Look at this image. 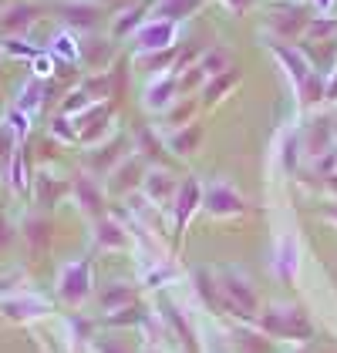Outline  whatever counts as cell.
Returning a JSON list of instances; mask_svg holds the SVG:
<instances>
[{
    "mask_svg": "<svg viewBox=\"0 0 337 353\" xmlns=\"http://www.w3.org/2000/svg\"><path fill=\"white\" fill-rule=\"evenodd\" d=\"M7 148H10V135H7V132H0V159L7 155Z\"/></svg>",
    "mask_w": 337,
    "mask_h": 353,
    "instance_id": "obj_11",
    "label": "cell"
},
{
    "mask_svg": "<svg viewBox=\"0 0 337 353\" xmlns=\"http://www.w3.org/2000/svg\"><path fill=\"white\" fill-rule=\"evenodd\" d=\"M10 125H14V132L24 135V114H10Z\"/></svg>",
    "mask_w": 337,
    "mask_h": 353,
    "instance_id": "obj_10",
    "label": "cell"
},
{
    "mask_svg": "<svg viewBox=\"0 0 337 353\" xmlns=\"http://www.w3.org/2000/svg\"><path fill=\"white\" fill-rule=\"evenodd\" d=\"M64 14H68V21H75V24H91V10H88V7H64Z\"/></svg>",
    "mask_w": 337,
    "mask_h": 353,
    "instance_id": "obj_5",
    "label": "cell"
},
{
    "mask_svg": "<svg viewBox=\"0 0 337 353\" xmlns=\"http://www.w3.org/2000/svg\"><path fill=\"white\" fill-rule=\"evenodd\" d=\"M37 98H41V84H28V88L21 91L17 105H21V108H34V105H37Z\"/></svg>",
    "mask_w": 337,
    "mask_h": 353,
    "instance_id": "obj_4",
    "label": "cell"
},
{
    "mask_svg": "<svg viewBox=\"0 0 337 353\" xmlns=\"http://www.w3.org/2000/svg\"><path fill=\"white\" fill-rule=\"evenodd\" d=\"M102 232H105V236H102L105 243H122V236H118V229H115V225H102Z\"/></svg>",
    "mask_w": 337,
    "mask_h": 353,
    "instance_id": "obj_7",
    "label": "cell"
},
{
    "mask_svg": "<svg viewBox=\"0 0 337 353\" xmlns=\"http://www.w3.org/2000/svg\"><path fill=\"white\" fill-rule=\"evenodd\" d=\"M0 310H3L7 316H14V320H28V316L44 313V303H41V299H10V303H3Z\"/></svg>",
    "mask_w": 337,
    "mask_h": 353,
    "instance_id": "obj_2",
    "label": "cell"
},
{
    "mask_svg": "<svg viewBox=\"0 0 337 353\" xmlns=\"http://www.w3.org/2000/svg\"><path fill=\"white\" fill-rule=\"evenodd\" d=\"M57 51L68 57H75V48H71V37H57Z\"/></svg>",
    "mask_w": 337,
    "mask_h": 353,
    "instance_id": "obj_8",
    "label": "cell"
},
{
    "mask_svg": "<svg viewBox=\"0 0 337 353\" xmlns=\"http://www.w3.org/2000/svg\"><path fill=\"white\" fill-rule=\"evenodd\" d=\"M7 51H14V54H34L30 48H24L21 41H7Z\"/></svg>",
    "mask_w": 337,
    "mask_h": 353,
    "instance_id": "obj_9",
    "label": "cell"
},
{
    "mask_svg": "<svg viewBox=\"0 0 337 353\" xmlns=\"http://www.w3.org/2000/svg\"><path fill=\"white\" fill-rule=\"evenodd\" d=\"M78 195H84L88 209H98V195H95V189H91L88 182H78Z\"/></svg>",
    "mask_w": 337,
    "mask_h": 353,
    "instance_id": "obj_6",
    "label": "cell"
},
{
    "mask_svg": "<svg viewBox=\"0 0 337 353\" xmlns=\"http://www.w3.org/2000/svg\"><path fill=\"white\" fill-rule=\"evenodd\" d=\"M34 14H37L34 7H14V10L3 17V28H17V24L24 28V24H30V21H34Z\"/></svg>",
    "mask_w": 337,
    "mask_h": 353,
    "instance_id": "obj_3",
    "label": "cell"
},
{
    "mask_svg": "<svg viewBox=\"0 0 337 353\" xmlns=\"http://www.w3.org/2000/svg\"><path fill=\"white\" fill-rule=\"evenodd\" d=\"M88 293V266L78 263V266H68V272L61 276V296L78 303V299Z\"/></svg>",
    "mask_w": 337,
    "mask_h": 353,
    "instance_id": "obj_1",
    "label": "cell"
}]
</instances>
